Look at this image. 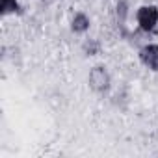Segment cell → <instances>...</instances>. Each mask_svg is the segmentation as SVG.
I'll return each instance as SVG.
<instances>
[{
    "mask_svg": "<svg viewBox=\"0 0 158 158\" xmlns=\"http://www.w3.org/2000/svg\"><path fill=\"white\" fill-rule=\"evenodd\" d=\"M84 50L88 52V56H95V54L99 52V45H97L95 41H89V43L84 45Z\"/></svg>",
    "mask_w": 158,
    "mask_h": 158,
    "instance_id": "52a82bcc",
    "label": "cell"
},
{
    "mask_svg": "<svg viewBox=\"0 0 158 158\" xmlns=\"http://www.w3.org/2000/svg\"><path fill=\"white\" fill-rule=\"evenodd\" d=\"M88 86H89L91 91H95L97 95L108 93V89L112 88V76H110V73H108V69H106L104 65H93V67L89 69Z\"/></svg>",
    "mask_w": 158,
    "mask_h": 158,
    "instance_id": "7a4b0ae2",
    "label": "cell"
},
{
    "mask_svg": "<svg viewBox=\"0 0 158 158\" xmlns=\"http://www.w3.org/2000/svg\"><path fill=\"white\" fill-rule=\"evenodd\" d=\"M91 26V19L84 11H76L71 19V30L74 34H86Z\"/></svg>",
    "mask_w": 158,
    "mask_h": 158,
    "instance_id": "277c9868",
    "label": "cell"
},
{
    "mask_svg": "<svg viewBox=\"0 0 158 158\" xmlns=\"http://www.w3.org/2000/svg\"><path fill=\"white\" fill-rule=\"evenodd\" d=\"M127 13H128L127 4H125V2H119V4H117V19H119V23H125Z\"/></svg>",
    "mask_w": 158,
    "mask_h": 158,
    "instance_id": "8992f818",
    "label": "cell"
},
{
    "mask_svg": "<svg viewBox=\"0 0 158 158\" xmlns=\"http://www.w3.org/2000/svg\"><path fill=\"white\" fill-rule=\"evenodd\" d=\"M21 11H23V8L19 4V0H0V13H2V17L21 13Z\"/></svg>",
    "mask_w": 158,
    "mask_h": 158,
    "instance_id": "5b68a950",
    "label": "cell"
},
{
    "mask_svg": "<svg viewBox=\"0 0 158 158\" xmlns=\"http://www.w3.org/2000/svg\"><path fill=\"white\" fill-rule=\"evenodd\" d=\"M136 24L143 34H152L158 30V6L143 4L136 10Z\"/></svg>",
    "mask_w": 158,
    "mask_h": 158,
    "instance_id": "6da1fadb",
    "label": "cell"
},
{
    "mask_svg": "<svg viewBox=\"0 0 158 158\" xmlns=\"http://www.w3.org/2000/svg\"><path fill=\"white\" fill-rule=\"evenodd\" d=\"M138 58L152 73H158V43H147L138 50Z\"/></svg>",
    "mask_w": 158,
    "mask_h": 158,
    "instance_id": "3957f363",
    "label": "cell"
}]
</instances>
